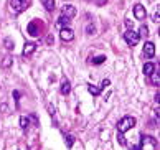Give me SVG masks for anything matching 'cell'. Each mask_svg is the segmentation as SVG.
<instances>
[{
    "label": "cell",
    "mask_w": 160,
    "mask_h": 150,
    "mask_svg": "<svg viewBox=\"0 0 160 150\" xmlns=\"http://www.w3.org/2000/svg\"><path fill=\"white\" fill-rule=\"evenodd\" d=\"M70 18H66V17H60V18H58V22H56V27H58L60 28V30H61V28H68V25H70Z\"/></svg>",
    "instance_id": "obj_11"
},
{
    "label": "cell",
    "mask_w": 160,
    "mask_h": 150,
    "mask_svg": "<svg viewBox=\"0 0 160 150\" xmlns=\"http://www.w3.org/2000/svg\"><path fill=\"white\" fill-rule=\"evenodd\" d=\"M137 35H139V38L142 36V38H147L148 36V28L145 27V25H142L140 28H139V33H137Z\"/></svg>",
    "instance_id": "obj_15"
},
{
    "label": "cell",
    "mask_w": 160,
    "mask_h": 150,
    "mask_svg": "<svg viewBox=\"0 0 160 150\" xmlns=\"http://www.w3.org/2000/svg\"><path fill=\"white\" fill-rule=\"evenodd\" d=\"M60 36H61L63 41H71V40L74 38V31L71 30V28H61Z\"/></svg>",
    "instance_id": "obj_6"
},
{
    "label": "cell",
    "mask_w": 160,
    "mask_h": 150,
    "mask_svg": "<svg viewBox=\"0 0 160 150\" xmlns=\"http://www.w3.org/2000/svg\"><path fill=\"white\" fill-rule=\"evenodd\" d=\"M153 22H155V23H158V22H160V12H158V8H157L155 13H153Z\"/></svg>",
    "instance_id": "obj_26"
},
{
    "label": "cell",
    "mask_w": 160,
    "mask_h": 150,
    "mask_svg": "<svg viewBox=\"0 0 160 150\" xmlns=\"http://www.w3.org/2000/svg\"><path fill=\"white\" fill-rule=\"evenodd\" d=\"M28 7V2L27 0H10V10H12V13H22V12H25Z\"/></svg>",
    "instance_id": "obj_3"
},
{
    "label": "cell",
    "mask_w": 160,
    "mask_h": 150,
    "mask_svg": "<svg viewBox=\"0 0 160 150\" xmlns=\"http://www.w3.org/2000/svg\"><path fill=\"white\" fill-rule=\"evenodd\" d=\"M13 96H15V101L18 102V99H20V92H18V91H13Z\"/></svg>",
    "instance_id": "obj_29"
},
{
    "label": "cell",
    "mask_w": 160,
    "mask_h": 150,
    "mask_svg": "<svg viewBox=\"0 0 160 150\" xmlns=\"http://www.w3.org/2000/svg\"><path fill=\"white\" fill-rule=\"evenodd\" d=\"M109 84H111V81H109V79H104V81L101 83V88H99V89H104V88H107Z\"/></svg>",
    "instance_id": "obj_25"
},
{
    "label": "cell",
    "mask_w": 160,
    "mask_h": 150,
    "mask_svg": "<svg viewBox=\"0 0 160 150\" xmlns=\"http://www.w3.org/2000/svg\"><path fill=\"white\" fill-rule=\"evenodd\" d=\"M10 65H12V58H5L3 63H2V66H3V68H7V66H10Z\"/></svg>",
    "instance_id": "obj_24"
},
{
    "label": "cell",
    "mask_w": 160,
    "mask_h": 150,
    "mask_svg": "<svg viewBox=\"0 0 160 150\" xmlns=\"http://www.w3.org/2000/svg\"><path fill=\"white\" fill-rule=\"evenodd\" d=\"M94 2L98 3V5H104V3L107 2V0H94Z\"/></svg>",
    "instance_id": "obj_30"
},
{
    "label": "cell",
    "mask_w": 160,
    "mask_h": 150,
    "mask_svg": "<svg viewBox=\"0 0 160 150\" xmlns=\"http://www.w3.org/2000/svg\"><path fill=\"white\" fill-rule=\"evenodd\" d=\"M61 12H63V17H66V18H70V20L76 15V8H74L73 5H65V7L61 8Z\"/></svg>",
    "instance_id": "obj_8"
},
{
    "label": "cell",
    "mask_w": 160,
    "mask_h": 150,
    "mask_svg": "<svg viewBox=\"0 0 160 150\" xmlns=\"http://www.w3.org/2000/svg\"><path fill=\"white\" fill-rule=\"evenodd\" d=\"M124 40L127 41V45H130V46H135L137 43H139V35H137V31H134V30H127L124 33Z\"/></svg>",
    "instance_id": "obj_4"
},
{
    "label": "cell",
    "mask_w": 160,
    "mask_h": 150,
    "mask_svg": "<svg viewBox=\"0 0 160 150\" xmlns=\"http://www.w3.org/2000/svg\"><path fill=\"white\" fill-rule=\"evenodd\" d=\"M71 92V84L68 79H63L61 81V94H70Z\"/></svg>",
    "instance_id": "obj_12"
},
{
    "label": "cell",
    "mask_w": 160,
    "mask_h": 150,
    "mask_svg": "<svg viewBox=\"0 0 160 150\" xmlns=\"http://www.w3.org/2000/svg\"><path fill=\"white\" fill-rule=\"evenodd\" d=\"M134 125H135V119H134V117H130V115H125L124 119L119 120V124H117V130L121 132V134H124V132H127L129 129H132Z\"/></svg>",
    "instance_id": "obj_2"
},
{
    "label": "cell",
    "mask_w": 160,
    "mask_h": 150,
    "mask_svg": "<svg viewBox=\"0 0 160 150\" xmlns=\"http://www.w3.org/2000/svg\"><path fill=\"white\" fill-rule=\"evenodd\" d=\"M65 138H66V145L71 148V147H73V143H74V137H73L71 134H66V135H65Z\"/></svg>",
    "instance_id": "obj_20"
},
{
    "label": "cell",
    "mask_w": 160,
    "mask_h": 150,
    "mask_svg": "<svg viewBox=\"0 0 160 150\" xmlns=\"http://www.w3.org/2000/svg\"><path fill=\"white\" fill-rule=\"evenodd\" d=\"M139 150H157V140L152 135H142Z\"/></svg>",
    "instance_id": "obj_1"
},
{
    "label": "cell",
    "mask_w": 160,
    "mask_h": 150,
    "mask_svg": "<svg viewBox=\"0 0 160 150\" xmlns=\"http://www.w3.org/2000/svg\"><path fill=\"white\" fill-rule=\"evenodd\" d=\"M86 33H88V35H94V33H96V27H94V25H88V27H86Z\"/></svg>",
    "instance_id": "obj_23"
},
{
    "label": "cell",
    "mask_w": 160,
    "mask_h": 150,
    "mask_svg": "<svg viewBox=\"0 0 160 150\" xmlns=\"http://www.w3.org/2000/svg\"><path fill=\"white\" fill-rule=\"evenodd\" d=\"M134 15H135L137 20H144L145 17H147V12H145V8H144V5L137 3L135 7H134Z\"/></svg>",
    "instance_id": "obj_5"
},
{
    "label": "cell",
    "mask_w": 160,
    "mask_h": 150,
    "mask_svg": "<svg viewBox=\"0 0 160 150\" xmlns=\"http://www.w3.org/2000/svg\"><path fill=\"white\" fill-rule=\"evenodd\" d=\"M36 50V45L33 43V41H28V43H25V46H23V56H30L33 51Z\"/></svg>",
    "instance_id": "obj_10"
},
{
    "label": "cell",
    "mask_w": 160,
    "mask_h": 150,
    "mask_svg": "<svg viewBox=\"0 0 160 150\" xmlns=\"http://www.w3.org/2000/svg\"><path fill=\"white\" fill-rule=\"evenodd\" d=\"M27 30H28V35H30V36H38V35L41 33V31H40V25H38V22H32L30 25H28Z\"/></svg>",
    "instance_id": "obj_9"
},
{
    "label": "cell",
    "mask_w": 160,
    "mask_h": 150,
    "mask_svg": "<svg viewBox=\"0 0 160 150\" xmlns=\"http://www.w3.org/2000/svg\"><path fill=\"white\" fill-rule=\"evenodd\" d=\"M153 71H155V65H153V63H145L144 65V74L145 76H150Z\"/></svg>",
    "instance_id": "obj_13"
},
{
    "label": "cell",
    "mask_w": 160,
    "mask_h": 150,
    "mask_svg": "<svg viewBox=\"0 0 160 150\" xmlns=\"http://www.w3.org/2000/svg\"><path fill=\"white\" fill-rule=\"evenodd\" d=\"M28 125H30V119L25 117V115H22L20 117V127L22 129H28Z\"/></svg>",
    "instance_id": "obj_16"
},
{
    "label": "cell",
    "mask_w": 160,
    "mask_h": 150,
    "mask_svg": "<svg viewBox=\"0 0 160 150\" xmlns=\"http://www.w3.org/2000/svg\"><path fill=\"white\" fill-rule=\"evenodd\" d=\"M3 43H5V48H7V50H13V40L12 38H5L3 40Z\"/></svg>",
    "instance_id": "obj_19"
},
{
    "label": "cell",
    "mask_w": 160,
    "mask_h": 150,
    "mask_svg": "<svg viewBox=\"0 0 160 150\" xmlns=\"http://www.w3.org/2000/svg\"><path fill=\"white\" fill-rule=\"evenodd\" d=\"M41 3L45 5V8H46L48 12H51L55 8V2H53V0H41Z\"/></svg>",
    "instance_id": "obj_17"
},
{
    "label": "cell",
    "mask_w": 160,
    "mask_h": 150,
    "mask_svg": "<svg viewBox=\"0 0 160 150\" xmlns=\"http://www.w3.org/2000/svg\"><path fill=\"white\" fill-rule=\"evenodd\" d=\"M125 27H127L129 30H132V28H134V23L130 22V20H125Z\"/></svg>",
    "instance_id": "obj_28"
},
{
    "label": "cell",
    "mask_w": 160,
    "mask_h": 150,
    "mask_svg": "<svg viewBox=\"0 0 160 150\" xmlns=\"http://www.w3.org/2000/svg\"><path fill=\"white\" fill-rule=\"evenodd\" d=\"M130 150H139V147H132V148H130Z\"/></svg>",
    "instance_id": "obj_31"
},
{
    "label": "cell",
    "mask_w": 160,
    "mask_h": 150,
    "mask_svg": "<svg viewBox=\"0 0 160 150\" xmlns=\"http://www.w3.org/2000/svg\"><path fill=\"white\" fill-rule=\"evenodd\" d=\"M144 55L145 58H153V55H155V45L152 41H147L144 45Z\"/></svg>",
    "instance_id": "obj_7"
},
{
    "label": "cell",
    "mask_w": 160,
    "mask_h": 150,
    "mask_svg": "<svg viewBox=\"0 0 160 150\" xmlns=\"http://www.w3.org/2000/svg\"><path fill=\"white\" fill-rule=\"evenodd\" d=\"M53 41H55L53 35H48V36H46V43H48V45H53Z\"/></svg>",
    "instance_id": "obj_27"
},
{
    "label": "cell",
    "mask_w": 160,
    "mask_h": 150,
    "mask_svg": "<svg viewBox=\"0 0 160 150\" xmlns=\"http://www.w3.org/2000/svg\"><path fill=\"white\" fill-rule=\"evenodd\" d=\"M117 140H119V143H121V145H127V140L124 138V134H121V132L117 134Z\"/></svg>",
    "instance_id": "obj_22"
},
{
    "label": "cell",
    "mask_w": 160,
    "mask_h": 150,
    "mask_svg": "<svg viewBox=\"0 0 160 150\" xmlns=\"http://www.w3.org/2000/svg\"><path fill=\"white\" fill-rule=\"evenodd\" d=\"M148 78H150V83H152L153 86H158V83H160V74H158V71H153Z\"/></svg>",
    "instance_id": "obj_14"
},
{
    "label": "cell",
    "mask_w": 160,
    "mask_h": 150,
    "mask_svg": "<svg viewBox=\"0 0 160 150\" xmlns=\"http://www.w3.org/2000/svg\"><path fill=\"white\" fill-rule=\"evenodd\" d=\"M106 61V56L104 55H101V56H96L94 60H93V63L94 65H101V63H104Z\"/></svg>",
    "instance_id": "obj_21"
},
{
    "label": "cell",
    "mask_w": 160,
    "mask_h": 150,
    "mask_svg": "<svg viewBox=\"0 0 160 150\" xmlns=\"http://www.w3.org/2000/svg\"><path fill=\"white\" fill-rule=\"evenodd\" d=\"M88 91H89L93 96H99V94H101V89H99V88H96V86H93V84H89V86H88Z\"/></svg>",
    "instance_id": "obj_18"
}]
</instances>
